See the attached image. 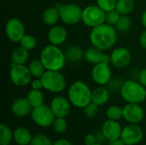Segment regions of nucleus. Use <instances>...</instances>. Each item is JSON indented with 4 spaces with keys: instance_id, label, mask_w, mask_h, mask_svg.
Here are the masks:
<instances>
[{
    "instance_id": "nucleus-1",
    "label": "nucleus",
    "mask_w": 146,
    "mask_h": 145,
    "mask_svg": "<svg viewBox=\"0 0 146 145\" xmlns=\"http://www.w3.org/2000/svg\"><path fill=\"white\" fill-rule=\"evenodd\" d=\"M116 28L107 23L93 27L90 33V41L92 46L105 51L111 49L116 43Z\"/></svg>"
},
{
    "instance_id": "nucleus-2",
    "label": "nucleus",
    "mask_w": 146,
    "mask_h": 145,
    "mask_svg": "<svg viewBox=\"0 0 146 145\" xmlns=\"http://www.w3.org/2000/svg\"><path fill=\"white\" fill-rule=\"evenodd\" d=\"M40 60L46 70L61 71L65 66L67 58L65 53L57 45L50 44L42 50Z\"/></svg>"
},
{
    "instance_id": "nucleus-3",
    "label": "nucleus",
    "mask_w": 146,
    "mask_h": 145,
    "mask_svg": "<svg viewBox=\"0 0 146 145\" xmlns=\"http://www.w3.org/2000/svg\"><path fill=\"white\" fill-rule=\"evenodd\" d=\"M92 93L89 85L83 81L74 82L68 89V97L72 105L76 108H85L92 103Z\"/></svg>"
},
{
    "instance_id": "nucleus-4",
    "label": "nucleus",
    "mask_w": 146,
    "mask_h": 145,
    "mask_svg": "<svg viewBox=\"0 0 146 145\" xmlns=\"http://www.w3.org/2000/svg\"><path fill=\"white\" fill-rule=\"evenodd\" d=\"M120 92L121 97L127 103H141L146 99V87L135 80L124 81Z\"/></svg>"
},
{
    "instance_id": "nucleus-5",
    "label": "nucleus",
    "mask_w": 146,
    "mask_h": 145,
    "mask_svg": "<svg viewBox=\"0 0 146 145\" xmlns=\"http://www.w3.org/2000/svg\"><path fill=\"white\" fill-rule=\"evenodd\" d=\"M43 88L52 93H60L66 88V79L60 71L46 70L40 78Z\"/></svg>"
},
{
    "instance_id": "nucleus-6",
    "label": "nucleus",
    "mask_w": 146,
    "mask_h": 145,
    "mask_svg": "<svg viewBox=\"0 0 146 145\" xmlns=\"http://www.w3.org/2000/svg\"><path fill=\"white\" fill-rule=\"evenodd\" d=\"M105 14L99 6L89 5L84 8L82 12V21L89 27H96L105 23Z\"/></svg>"
},
{
    "instance_id": "nucleus-7",
    "label": "nucleus",
    "mask_w": 146,
    "mask_h": 145,
    "mask_svg": "<svg viewBox=\"0 0 146 145\" xmlns=\"http://www.w3.org/2000/svg\"><path fill=\"white\" fill-rule=\"evenodd\" d=\"M60 12V19L68 25H74L82 21L83 9L77 4L67 3L58 7Z\"/></svg>"
},
{
    "instance_id": "nucleus-8",
    "label": "nucleus",
    "mask_w": 146,
    "mask_h": 145,
    "mask_svg": "<svg viewBox=\"0 0 146 145\" xmlns=\"http://www.w3.org/2000/svg\"><path fill=\"white\" fill-rule=\"evenodd\" d=\"M31 116L33 122L41 127H48L52 126L56 119V116L50 107L44 104L33 108L31 113Z\"/></svg>"
},
{
    "instance_id": "nucleus-9",
    "label": "nucleus",
    "mask_w": 146,
    "mask_h": 145,
    "mask_svg": "<svg viewBox=\"0 0 146 145\" xmlns=\"http://www.w3.org/2000/svg\"><path fill=\"white\" fill-rule=\"evenodd\" d=\"M32 74L29 68L25 65L12 64L9 71V78L12 83L20 87L27 85L32 81Z\"/></svg>"
},
{
    "instance_id": "nucleus-10",
    "label": "nucleus",
    "mask_w": 146,
    "mask_h": 145,
    "mask_svg": "<svg viewBox=\"0 0 146 145\" xmlns=\"http://www.w3.org/2000/svg\"><path fill=\"white\" fill-rule=\"evenodd\" d=\"M5 33L7 38L12 42H20L25 33V26L18 18L9 19L5 26Z\"/></svg>"
},
{
    "instance_id": "nucleus-11",
    "label": "nucleus",
    "mask_w": 146,
    "mask_h": 145,
    "mask_svg": "<svg viewBox=\"0 0 146 145\" xmlns=\"http://www.w3.org/2000/svg\"><path fill=\"white\" fill-rule=\"evenodd\" d=\"M144 138V132L137 124H130L122 129L121 138L126 145H136Z\"/></svg>"
},
{
    "instance_id": "nucleus-12",
    "label": "nucleus",
    "mask_w": 146,
    "mask_h": 145,
    "mask_svg": "<svg viewBox=\"0 0 146 145\" xmlns=\"http://www.w3.org/2000/svg\"><path fill=\"white\" fill-rule=\"evenodd\" d=\"M92 80L98 85H105L112 79V72L110 64L100 62L95 64L92 70Z\"/></svg>"
},
{
    "instance_id": "nucleus-13",
    "label": "nucleus",
    "mask_w": 146,
    "mask_h": 145,
    "mask_svg": "<svg viewBox=\"0 0 146 145\" xmlns=\"http://www.w3.org/2000/svg\"><path fill=\"white\" fill-rule=\"evenodd\" d=\"M123 118L130 124H138L145 117V112L139 103H127L122 109Z\"/></svg>"
},
{
    "instance_id": "nucleus-14",
    "label": "nucleus",
    "mask_w": 146,
    "mask_h": 145,
    "mask_svg": "<svg viewBox=\"0 0 146 145\" xmlns=\"http://www.w3.org/2000/svg\"><path fill=\"white\" fill-rule=\"evenodd\" d=\"M132 60L130 50L125 47H118L110 54V63L116 68H124L127 67Z\"/></svg>"
},
{
    "instance_id": "nucleus-15",
    "label": "nucleus",
    "mask_w": 146,
    "mask_h": 145,
    "mask_svg": "<svg viewBox=\"0 0 146 145\" xmlns=\"http://www.w3.org/2000/svg\"><path fill=\"white\" fill-rule=\"evenodd\" d=\"M50 107L56 117L65 118L70 112L71 103L68 98L62 96H56L51 100Z\"/></svg>"
},
{
    "instance_id": "nucleus-16",
    "label": "nucleus",
    "mask_w": 146,
    "mask_h": 145,
    "mask_svg": "<svg viewBox=\"0 0 146 145\" xmlns=\"http://www.w3.org/2000/svg\"><path fill=\"white\" fill-rule=\"evenodd\" d=\"M102 132L104 134L107 140H114L120 138L122 132V128L118 121L109 120L106 121L102 126Z\"/></svg>"
},
{
    "instance_id": "nucleus-17",
    "label": "nucleus",
    "mask_w": 146,
    "mask_h": 145,
    "mask_svg": "<svg viewBox=\"0 0 146 145\" xmlns=\"http://www.w3.org/2000/svg\"><path fill=\"white\" fill-rule=\"evenodd\" d=\"M33 107L26 97H20L11 104V112L17 117H25L32 113Z\"/></svg>"
},
{
    "instance_id": "nucleus-18",
    "label": "nucleus",
    "mask_w": 146,
    "mask_h": 145,
    "mask_svg": "<svg viewBox=\"0 0 146 145\" xmlns=\"http://www.w3.org/2000/svg\"><path fill=\"white\" fill-rule=\"evenodd\" d=\"M68 38V32L65 27L62 26H52L48 32V39L51 44H62Z\"/></svg>"
},
{
    "instance_id": "nucleus-19",
    "label": "nucleus",
    "mask_w": 146,
    "mask_h": 145,
    "mask_svg": "<svg viewBox=\"0 0 146 145\" xmlns=\"http://www.w3.org/2000/svg\"><path fill=\"white\" fill-rule=\"evenodd\" d=\"M110 100V90L104 85H99L92 91V103L98 106L104 105Z\"/></svg>"
},
{
    "instance_id": "nucleus-20",
    "label": "nucleus",
    "mask_w": 146,
    "mask_h": 145,
    "mask_svg": "<svg viewBox=\"0 0 146 145\" xmlns=\"http://www.w3.org/2000/svg\"><path fill=\"white\" fill-rule=\"evenodd\" d=\"M13 138L16 144L27 145L31 144L33 137L28 129H27L26 127L21 126V127H17L14 131Z\"/></svg>"
},
{
    "instance_id": "nucleus-21",
    "label": "nucleus",
    "mask_w": 146,
    "mask_h": 145,
    "mask_svg": "<svg viewBox=\"0 0 146 145\" xmlns=\"http://www.w3.org/2000/svg\"><path fill=\"white\" fill-rule=\"evenodd\" d=\"M29 58V50L19 46L15 48L11 53V62L12 64L15 65H25Z\"/></svg>"
},
{
    "instance_id": "nucleus-22",
    "label": "nucleus",
    "mask_w": 146,
    "mask_h": 145,
    "mask_svg": "<svg viewBox=\"0 0 146 145\" xmlns=\"http://www.w3.org/2000/svg\"><path fill=\"white\" fill-rule=\"evenodd\" d=\"M42 19L44 24L49 26H54L60 19L59 9L57 7L47 8L42 15Z\"/></svg>"
},
{
    "instance_id": "nucleus-23",
    "label": "nucleus",
    "mask_w": 146,
    "mask_h": 145,
    "mask_svg": "<svg viewBox=\"0 0 146 145\" xmlns=\"http://www.w3.org/2000/svg\"><path fill=\"white\" fill-rule=\"evenodd\" d=\"M104 56V53L103 50L92 46V47L88 48L85 51L84 58L86 59V62L95 65V64L103 62Z\"/></svg>"
},
{
    "instance_id": "nucleus-24",
    "label": "nucleus",
    "mask_w": 146,
    "mask_h": 145,
    "mask_svg": "<svg viewBox=\"0 0 146 145\" xmlns=\"http://www.w3.org/2000/svg\"><path fill=\"white\" fill-rule=\"evenodd\" d=\"M64 53L67 60H68L71 62H80L85 56V52L82 50L80 47L77 45H71L68 47Z\"/></svg>"
},
{
    "instance_id": "nucleus-25",
    "label": "nucleus",
    "mask_w": 146,
    "mask_h": 145,
    "mask_svg": "<svg viewBox=\"0 0 146 145\" xmlns=\"http://www.w3.org/2000/svg\"><path fill=\"white\" fill-rule=\"evenodd\" d=\"M27 98L33 108L38 107L44 104V93L41 91V90L32 89L27 93Z\"/></svg>"
},
{
    "instance_id": "nucleus-26",
    "label": "nucleus",
    "mask_w": 146,
    "mask_h": 145,
    "mask_svg": "<svg viewBox=\"0 0 146 145\" xmlns=\"http://www.w3.org/2000/svg\"><path fill=\"white\" fill-rule=\"evenodd\" d=\"M28 68H29L32 76L34 78H41L46 71V68L40 59L33 60L30 62Z\"/></svg>"
},
{
    "instance_id": "nucleus-27",
    "label": "nucleus",
    "mask_w": 146,
    "mask_h": 145,
    "mask_svg": "<svg viewBox=\"0 0 146 145\" xmlns=\"http://www.w3.org/2000/svg\"><path fill=\"white\" fill-rule=\"evenodd\" d=\"M134 5L133 0H117L115 9L121 15H128L133 10Z\"/></svg>"
},
{
    "instance_id": "nucleus-28",
    "label": "nucleus",
    "mask_w": 146,
    "mask_h": 145,
    "mask_svg": "<svg viewBox=\"0 0 146 145\" xmlns=\"http://www.w3.org/2000/svg\"><path fill=\"white\" fill-rule=\"evenodd\" d=\"M0 132H1L0 145L9 144L13 138V132H11L10 128L5 124H1L0 125Z\"/></svg>"
},
{
    "instance_id": "nucleus-29",
    "label": "nucleus",
    "mask_w": 146,
    "mask_h": 145,
    "mask_svg": "<svg viewBox=\"0 0 146 145\" xmlns=\"http://www.w3.org/2000/svg\"><path fill=\"white\" fill-rule=\"evenodd\" d=\"M106 116L109 120L119 121L123 117L122 109L116 105H112L108 108L106 111Z\"/></svg>"
},
{
    "instance_id": "nucleus-30",
    "label": "nucleus",
    "mask_w": 146,
    "mask_h": 145,
    "mask_svg": "<svg viewBox=\"0 0 146 145\" xmlns=\"http://www.w3.org/2000/svg\"><path fill=\"white\" fill-rule=\"evenodd\" d=\"M132 26V19L127 15H121L118 22L115 25V28L120 32H127Z\"/></svg>"
},
{
    "instance_id": "nucleus-31",
    "label": "nucleus",
    "mask_w": 146,
    "mask_h": 145,
    "mask_svg": "<svg viewBox=\"0 0 146 145\" xmlns=\"http://www.w3.org/2000/svg\"><path fill=\"white\" fill-rule=\"evenodd\" d=\"M19 43L21 46H22L23 48L27 49V50H32L37 45V39L33 35L25 34Z\"/></svg>"
},
{
    "instance_id": "nucleus-32",
    "label": "nucleus",
    "mask_w": 146,
    "mask_h": 145,
    "mask_svg": "<svg viewBox=\"0 0 146 145\" xmlns=\"http://www.w3.org/2000/svg\"><path fill=\"white\" fill-rule=\"evenodd\" d=\"M67 127H68V123H67V121L65 120V118L56 117V119L52 124V128H53L54 132H56V133L62 134V133L65 132V131L67 130Z\"/></svg>"
},
{
    "instance_id": "nucleus-33",
    "label": "nucleus",
    "mask_w": 146,
    "mask_h": 145,
    "mask_svg": "<svg viewBox=\"0 0 146 145\" xmlns=\"http://www.w3.org/2000/svg\"><path fill=\"white\" fill-rule=\"evenodd\" d=\"M31 145H53L54 143L50 140L49 137L44 134H36L33 137Z\"/></svg>"
},
{
    "instance_id": "nucleus-34",
    "label": "nucleus",
    "mask_w": 146,
    "mask_h": 145,
    "mask_svg": "<svg viewBox=\"0 0 146 145\" xmlns=\"http://www.w3.org/2000/svg\"><path fill=\"white\" fill-rule=\"evenodd\" d=\"M121 15L116 9L108 11L105 14V23L111 25V26H115L116 23L118 22Z\"/></svg>"
},
{
    "instance_id": "nucleus-35",
    "label": "nucleus",
    "mask_w": 146,
    "mask_h": 145,
    "mask_svg": "<svg viewBox=\"0 0 146 145\" xmlns=\"http://www.w3.org/2000/svg\"><path fill=\"white\" fill-rule=\"evenodd\" d=\"M116 3L117 0H97V5L105 12L115 9Z\"/></svg>"
},
{
    "instance_id": "nucleus-36",
    "label": "nucleus",
    "mask_w": 146,
    "mask_h": 145,
    "mask_svg": "<svg viewBox=\"0 0 146 145\" xmlns=\"http://www.w3.org/2000/svg\"><path fill=\"white\" fill-rule=\"evenodd\" d=\"M84 112L86 117L93 118L98 114V106L93 103H91L84 108Z\"/></svg>"
},
{
    "instance_id": "nucleus-37",
    "label": "nucleus",
    "mask_w": 146,
    "mask_h": 145,
    "mask_svg": "<svg viewBox=\"0 0 146 145\" xmlns=\"http://www.w3.org/2000/svg\"><path fill=\"white\" fill-rule=\"evenodd\" d=\"M123 82L120 79H111L110 81L108 83L109 85V89L110 91H121V85H122Z\"/></svg>"
},
{
    "instance_id": "nucleus-38",
    "label": "nucleus",
    "mask_w": 146,
    "mask_h": 145,
    "mask_svg": "<svg viewBox=\"0 0 146 145\" xmlns=\"http://www.w3.org/2000/svg\"><path fill=\"white\" fill-rule=\"evenodd\" d=\"M84 142L86 145H94L98 143V140L94 134H87L84 138Z\"/></svg>"
},
{
    "instance_id": "nucleus-39",
    "label": "nucleus",
    "mask_w": 146,
    "mask_h": 145,
    "mask_svg": "<svg viewBox=\"0 0 146 145\" xmlns=\"http://www.w3.org/2000/svg\"><path fill=\"white\" fill-rule=\"evenodd\" d=\"M31 87L34 90H41L43 88L42 80L40 78H35V79L31 81Z\"/></svg>"
},
{
    "instance_id": "nucleus-40",
    "label": "nucleus",
    "mask_w": 146,
    "mask_h": 145,
    "mask_svg": "<svg viewBox=\"0 0 146 145\" xmlns=\"http://www.w3.org/2000/svg\"><path fill=\"white\" fill-rule=\"evenodd\" d=\"M139 82L146 87V68H144L140 71L139 74Z\"/></svg>"
},
{
    "instance_id": "nucleus-41",
    "label": "nucleus",
    "mask_w": 146,
    "mask_h": 145,
    "mask_svg": "<svg viewBox=\"0 0 146 145\" xmlns=\"http://www.w3.org/2000/svg\"><path fill=\"white\" fill-rule=\"evenodd\" d=\"M95 136H96V138H97L98 143L102 144V143L105 142V140H107V138H105V136H104V134L103 133L102 130L99 131V132H97V133L95 134Z\"/></svg>"
},
{
    "instance_id": "nucleus-42",
    "label": "nucleus",
    "mask_w": 146,
    "mask_h": 145,
    "mask_svg": "<svg viewBox=\"0 0 146 145\" xmlns=\"http://www.w3.org/2000/svg\"><path fill=\"white\" fill-rule=\"evenodd\" d=\"M139 43H140V45L146 50V30H145L141 34H140V37H139Z\"/></svg>"
},
{
    "instance_id": "nucleus-43",
    "label": "nucleus",
    "mask_w": 146,
    "mask_h": 145,
    "mask_svg": "<svg viewBox=\"0 0 146 145\" xmlns=\"http://www.w3.org/2000/svg\"><path fill=\"white\" fill-rule=\"evenodd\" d=\"M53 145H73L68 140L64 139V138H61V139H57L56 141H55Z\"/></svg>"
},
{
    "instance_id": "nucleus-44",
    "label": "nucleus",
    "mask_w": 146,
    "mask_h": 145,
    "mask_svg": "<svg viewBox=\"0 0 146 145\" xmlns=\"http://www.w3.org/2000/svg\"><path fill=\"white\" fill-rule=\"evenodd\" d=\"M109 145H126L124 144V142L122 141V139L120 138H116V139H114V140H110Z\"/></svg>"
},
{
    "instance_id": "nucleus-45",
    "label": "nucleus",
    "mask_w": 146,
    "mask_h": 145,
    "mask_svg": "<svg viewBox=\"0 0 146 145\" xmlns=\"http://www.w3.org/2000/svg\"><path fill=\"white\" fill-rule=\"evenodd\" d=\"M141 22H142L143 26L146 28V9L144 11V13L142 14V16H141Z\"/></svg>"
},
{
    "instance_id": "nucleus-46",
    "label": "nucleus",
    "mask_w": 146,
    "mask_h": 145,
    "mask_svg": "<svg viewBox=\"0 0 146 145\" xmlns=\"http://www.w3.org/2000/svg\"><path fill=\"white\" fill-rule=\"evenodd\" d=\"M94 145H103L102 144H100V143H97V144H95Z\"/></svg>"
},
{
    "instance_id": "nucleus-47",
    "label": "nucleus",
    "mask_w": 146,
    "mask_h": 145,
    "mask_svg": "<svg viewBox=\"0 0 146 145\" xmlns=\"http://www.w3.org/2000/svg\"><path fill=\"white\" fill-rule=\"evenodd\" d=\"M8 145H9V144H8Z\"/></svg>"
}]
</instances>
